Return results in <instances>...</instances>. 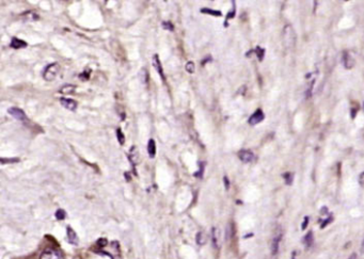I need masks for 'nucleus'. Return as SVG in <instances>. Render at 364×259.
Here are the masks:
<instances>
[{"label":"nucleus","instance_id":"1","mask_svg":"<svg viewBox=\"0 0 364 259\" xmlns=\"http://www.w3.org/2000/svg\"><path fill=\"white\" fill-rule=\"evenodd\" d=\"M59 71H60V66L57 62L50 63L45 68L44 73H43V78H44L46 81H52L57 77Z\"/></svg>","mask_w":364,"mask_h":259},{"label":"nucleus","instance_id":"2","mask_svg":"<svg viewBox=\"0 0 364 259\" xmlns=\"http://www.w3.org/2000/svg\"><path fill=\"white\" fill-rule=\"evenodd\" d=\"M8 112H9V114H10L11 116L14 117L15 120H17V121H26V120H27L26 113H25L23 110H21V109H19V108H17V107H11V108H9Z\"/></svg>","mask_w":364,"mask_h":259},{"label":"nucleus","instance_id":"3","mask_svg":"<svg viewBox=\"0 0 364 259\" xmlns=\"http://www.w3.org/2000/svg\"><path fill=\"white\" fill-rule=\"evenodd\" d=\"M40 259H62V256L60 252L53 250V249H47L41 254Z\"/></svg>","mask_w":364,"mask_h":259},{"label":"nucleus","instance_id":"4","mask_svg":"<svg viewBox=\"0 0 364 259\" xmlns=\"http://www.w3.org/2000/svg\"><path fill=\"white\" fill-rule=\"evenodd\" d=\"M238 158L242 161L244 164H250V163H252L254 155H253V153L251 152V150L241 149L240 152L238 153Z\"/></svg>","mask_w":364,"mask_h":259},{"label":"nucleus","instance_id":"5","mask_svg":"<svg viewBox=\"0 0 364 259\" xmlns=\"http://www.w3.org/2000/svg\"><path fill=\"white\" fill-rule=\"evenodd\" d=\"M60 104L62 105V107H64L66 109L71 110V111H75L77 109V103L75 102L74 100H71V99H66V97H62V99H60Z\"/></svg>","mask_w":364,"mask_h":259},{"label":"nucleus","instance_id":"6","mask_svg":"<svg viewBox=\"0 0 364 259\" xmlns=\"http://www.w3.org/2000/svg\"><path fill=\"white\" fill-rule=\"evenodd\" d=\"M265 118V115H264V112L261 110V109H258L256 110L249 118V124L250 125H256L261 123L263 120Z\"/></svg>","mask_w":364,"mask_h":259},{"label":"nucleus","instance_id":"7","mask_svg":"<svg viewBox=\"0 0 364 259\" xmlns=\"http://www.w3.org/2000/svg\"><path fill=\"white\" fill-rule=\"evenodd\" d=\"M284 35H285V40H286V45L287 46H293L295 43V34L294 31L292 30L291 26H286L284 29Z\"/></svg>","mask_w":364,"mask_h":259},{"label":"nucleus","instance_id":"8","mask_svg":"<svg viewBox=\"0 0 364 259\" xmlns=\"http://www.w3.org/2000/svg\"><path fill=\"white\" fill-rule=\"evenodd\" d=\"M153 67H154V69L156 70V72L159 74V76L165 80L166 78H165V74H164L163 64H162V62H160L158 55H154V56H153Z\"/></svg>","mask_w":364,"mask_h":259},{"label":"nucleus","instance_id":"9","mask_svg":"<svg viewBox=\"0 0 364 259\" xmlns=\"http://www.w3.org/2000/svg\"><path fill=\"white\" fill-rule=\"evenodd\" d=\"M67 235H68V241L71 244H73V245H77L78 244V236H77L76 233H75V231L71 228V226H68Z\"/></svg>","mask_w":364,"mask_h":259},{"label":"nucleus","instance_id":"10","mask_svg":"<svg viewBox=\"0 0 364 259\" xmlns=\"http://www.w3.org/2000/svg\"><path fill=\"white\" fill-rule=\"evenodd\" d=\"M10 46L14 48V49H19V48H26L27 47V43L23 40H20L18 38H12V41L10 43Z\"/></svg>","mask_w":364,"mask_h":259},{"label":"nucleus","instance_id":"11","mask_svg":"<svg viewBox=\"0 0 364 259\" xmlns=\"http://www.w3.org/2000/svg\"><path fill=\"white\" fill-rule=\"evenodd\" d=\"M147 153L149 158H155L156 156V143L154 139H149L147 143Z\"/></svg>","mask_w":364,"mask_h":259},{"label":"nucleus","instance_id":"12","mask_svg":"<svg viewBox=\"0 0 364 259\" xmlns=\"http://www.w3.org/2000/svg\"><path fill=\"white\" fill-rule=\"evenodd\" d=\"M211 241H213V245L215 249H218L219 247V231L214 228L211 230Z\"/></svg>","mask_w":364,"mask_h":259},{"label":"nucleus","instance_id":"13","mask_svg":"<svg viewBox=\"0 0 364 259\" xmlns=\"http://www.w3.org/2000/svg\"><path fill=\"white\" fill-rule=\"evenodd\" d=\"M343 62H344V67L346 69H351L352 67H354V60L351 59V57L348 55V53H344V58H343Z\"/></svg>","mask_w":364,"mask_h":259},{"label":"nucleus","instance_id":"14","mask_svg":"<svg viewBox=\"0 0 364 259\" xmlns=\"http://www.w3.org/2000/svg\"><path fill=\"white\" fill-rule=\"evenodd\" d=\"M75 90H76V85H72V84H68V85H64L61 88L60 92L62 94H72L75 92Z\"/></svg>","mask_w":364,"mask_h":259},{"label":"nucleus","instance_id":"15","mask_svg":"<svg viewBox=\"0 0 364 259\" xmlns=\"http://www.w3.org/2000/svg\"><path fill=\"white\" fill-rule=\"evenodd\" d=\"M196 242L199 244V245H203L206 243V235L203 233V232H199L196 236Z\"/></svg>","mask_w":364,"mask_h":259},{"label":"nucleus","instance_id":"16","mask_svg":"<svg viewBox=\"0 0 364 259\" xmlns=\"http://www.w3.org/2000/svg\"><path fill=\"white\" fill-rule=\"evenodd\" d=\"M201 12L204 14H209V15H214V16H221V12L220 11H216V10H211L208 8H203L201 9Z\"/></svg>","mask_w":364,"mask_h":259},{"label":"nucleus","instance_id":"17","mask_svg":"<svg viewBox=\"0 0 364 259\" xmlns=\"http://www.w3.org/2000/svg\"><path fill=\"white\" fill-rule=\"evenodd\" d=\"M279 242H280V238H275L271 244V253L272 255H276L279 251Z\"/></svg>","mask_w":364,"mask_h":259},{"label":"nucleus","instance_id":"18","mask_svg":"<svg viewBox=\"0 0 364 259\" xmlns=\"http://www.w3.org/2000/svg\"><path fill=\"white\" fill-rule=\"evenodd\" d=\"M116 138H117V141H119V143H120L121 145H123V144L125 143V136H124V134L122 133L121 128H117V129H116Z\"/></svg>","mask_w":364,"mask_h":259},{"label":"nucleus","instance_id":"19","mask_svg":"<svg viewBox=\"0 0 364 259\" xmlns=\"http://www.w3.org/2000/svg\"><path fill=\"white\" fill-rule=\"evenodd\" d=\"M185 69H186V71H187L188 73H190V74H194V73H195V70H196L195 63L192 62V61H188V62L186 63V67H185Z\"/></svg>","mask_w":364,"mask_h":259},{"label":"nucleus","instance_id":"20","mask_svg":"<svg viewBox=\"0 0 364 259\" xmlns=\"http://www.w3.org/2000/svg\"><path fill=\"white\" fill-rule=\"evenodd\" d=\"M305 243L307 246H311L312 243H313V234L312 233H309L306 237H305Z\"/></svg>","mask_w":364,"mask_h":259},{"label":"nucleus","instance_id":"21","mask_svg":"<svg viewBox=\"0 0 364 259\" xmlns=\"http://www.w3.org/2000/svg\"><path fill=\"white\" fill-rule=\"evenodd\" d=\"M56 218L58 220H64L67 218V212L64 211L63 209H58L56 212Z\"/></svg>","mask_w":364,"mask_h":259},{"label":"nucleus","instance_id":"22","mask_svg":"<svg viewBox=\"0 0 364 259\" xmlns=\"http://www.w3.org/2000/svg\"><path fill=\"white\" fill-rule=\"evenodd\" d=\"M162 26H163V28H164L165 30H168V31H173V29H174V26H173L172 24H171V21H168V20L163 21Z\"/></svg>","mask_w":364,"mask_h":259},{"label":"nucleus","instance_id":"23","mask_svg":"<svg viewBox=\"0 0 364 259\" xmlns=\"http://www.w3.org/2000/svg\"><path fill=\"white\" fill-rule=\"evenodd\" d=\"M283 177L285 178V181H286L287 185H291L292 181H293V178H294L293 174H291V173H285V174H283Z\"/></svg>","mask_w":364,"mask_h":259},{"label":"nucleus","instance_id":"24","mask_svg":"<svg viewBox=\"0 0 364 259\" xmlns=\"http://www.w3.org/2000/svg\"><path fill=\"white\" fill-rule=\"evenodd\" d=\"M255 51H256V55H258L259 60L262 61L263 58H264V52H265V50H264L263 48H261V47H258V48H256Z\"/></svg>","mask_w":364,"mask_h":259},{"label":"nucleus","instance_id":"25","mask_svg":"<svg viewBox=\"0 0 364 259\" xmlns=\"http://www.w3.org/2000/svg\"><path fill=\"white\" fill-rule=\"evenodd\" d=\"M19 159L18 158H14V159H5V158H2V164L5 165V164H15V163H18Z\"/></svg>","mask_w":364,"mask_h":259},{"label":"nucleus","instance_id":"26","mask_svg":"<svg viewBox=\"0 0 364 259\" xmlns=\"http://www.w3.org/2000/svg\"><path fill=\"white\" fill-rule=\"evenodd\" d=\"M203 171H204V164L201 163V164H200V171H199V172H197V173H195V176L202 177V175H203Z\"/></svg>","mask_w":364,"mask_h":259},{"label":"nucleus","instance_id":"27","mask_svg":"<svg viewBox=\"0 0 364 259\" xmlns=\"http://www.w3.org/2000/svg\"><path fill=\"white\" fill-rule=\"evenodd\" d=\"M140 76H143V78L141 79V81H142L143 83H145V82H146V80H147V72H146V70H144V69H142V70H141Z\"/></svg>","mask_w":364,"mask_h":259},{"label":"nucleus","instance_id":"28","mask_svg":"<svg viewBox=\"0 0 364 259\" xmlns=\"http://www.w3.org/2000/svg\"><path fill=\"white\" fill-rule=\"evenodd\" d=\"M308 222H309V218H308V217H306V218H305V222L302 223V226H301V229H302V230H306V229H307Z\"/></svg>","mask_w":364,"mask_h":259},{"label":"nucleus","instance_id":"29","mask_svg":"<svg viewBox=\"0 0 364 259\" xmlns=\"http://www.w3.org/2000/svg\"><path fill=\"white\" fill-rule=\"evenodd\" d=\"M224 179V185H226V188H227V190L230 188V182H229V179H228V177H224L223 178Z\"/></svg>","mask_w":364,"mask_h":259},{"label":"nucleus","instance_id":"30","mask_svg":"<svg viewBox=\"0 0 364 259\" xmlns=\"http://www.w3.org/2000/svg\"><path fill=\"white\" fill-rule=\"evenodd\" d=\"M235 16V9L232 11V12H229V14H228V16H227V20L229 19V18H233Z\"/></svg>","mask_w":364,"mask_h":259},{"label":"nucleus","instance_id":"31","mask_svg":"<svg viewBox=\"0 0 364 259\" xmlns=\"http://www.w3.org/2000/svg\"><path fill=\"white\" fill-rule=\"evenodd\" d=\"M99 244H100L101 246H105V245L107 244L106 239H100V240H99Z\"/></svg>","mask_w":364,"mask_h":259},{"label":"nucleus","instance_id":"32","mask_svg":"<svg viewBox=\"0 0 364 259\" xmlns=\"http://www.w3.org/2000/svg\"><path fill=\"white\" fill-rule=\"evenodd\" d=\"M361 253H364V240H363V242L361 244Z\"/></svg>","mask_w":364,"mask_h":259},{"label":"nucleus","instance_id":"33","mask_svg":"<svg viewBox=\"0 0 364 259\" xmlns=\"http://www.w3.org/2000/svg\"><path fill=\"white\" fill-rule=\"evenodd\" d=\"M349 259H356V255H352Z\"/></svg>","mask_w":364,"mask_h":259},{"label":"nucleus","instance_id":"34","mask_svg":"<svg viewBox=\"0 0 364 259\" xmlns=\"http://www.w3.org/2000/svg\"><path fill=\"white\" fill-rule=\"evenodd\" d=\"M74 259H80V258H79V257H76V258H74Z\"/></svg>","mask_w":364,"mask_h":259},{"label":"nucleus","instance_id":"35","mask_svg":"<svg viewBox=\"0 0 364 259\" xmlns=\"http://www.w3.org/2000/svg\"><path fill=\"white\" fill-rule=\"evenodd\" d=\"M363 108H364V103H363Z\"/></svg>","mask_w":364,"mask_h":259}]
</instances>
